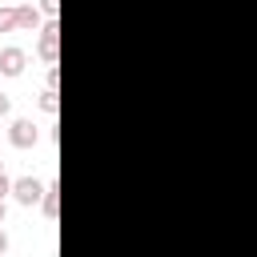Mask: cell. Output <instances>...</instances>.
I'll return each mask as SVG.
<instances>
[{"label": "cell", "mask_w": 257, "mask_h": 257, "mask_svg": "<svg viewBox=\"0 0 257 257\" xmlns=\"http://www.w3.org/2000/svg\"><path fill=\"white\" fill-rule=\"evenodd\" d=\"M0 173H4V161H0Z\"/></svg>", "instance_id": "15"}, {"label": "cell", "mask_w": 257, "mask_h": 257, "mask_svg": "<svg viewBox=\"0 0 257 257\" xmlns=\"http://www.w3.org/2000/svg\"><path fill=\"white\" fill-rule=\"evenodd\" d=\"M40 12H44V16H52V20H56V12H60V0H40Z\"/></svg>", "instance_id": "9"}, {"label": "cell", "mask_w": 257, "mask_h": 257, "mask_svg": "<svg viewBox=\"0 0 257 257\" xmlns=\"http://www.w3.org/2000/svg\"><path fill=\"white\" fill-rule=\"evenodd\" d=\"M56 96H60L56 88H44V92H40V108H44L48 116H56V112H60V100H56Z\"/></svg>", "instance_id": "6"}, {"label": "cell", "mask_w": 257, "mask_h": 257, "mask_svg": "<svg viewBox=\"0 0 257 257\" xmlns=\"http://www.w3.org/2000/svg\"><path fill=\"white\" fill-rule=\"evenodd\" d=\"M0 221H4V201H0Z\"/></svg>", "instance_id": "14"}, {"label": "cell", "mask_w": 257, "mask_h": 257, "mask_svg": "<svg viewBox=\"0 0 257 257\" xmlns=\"http://www.w3.org/2000/svg\"><path fill=\"white\" fill-rule=\"evenodd\" d=\"M36 137H40V128L32 124V116H16V120L8 124V145H12V149H32Z\"/></svg>", "instance_id": "1"}, {"label": "cell", "mask_w": 257, "mask_h": 257, "mask_svg": "<svg viewBox=\"0 0 257 257\" xmlns=\"http://www.w3.org/2000/svg\"><path fill=\"white\" fill-rule=\"evenodd\" d=\"M56 40H60V24L48 20V24L40 28V40H36V48H40V56H44L48 64H56Z\"/></svg>", "instance_id": "4"}, {"label": "cell", "mask_w": 257, "mask_h": 257, "mask_svg": "<svg viewBox=\"0 0 257 257\" xmlns=\"http://www.w3.org/2000/svg\"><path fill=\"white\" fill-rule=\"evenodd\" d=\"M8 112H12V100H8L4 92H0V116H8Z\"/></svg>", "instance_id": "12"}, {"label": "cell", "mask_w": 257, "mask_h": 257, "mask_svg": "<svg viewBox=\"0 0 257 257\" xmlns=\"http://www.w3.org/2000/svg\"><path fill=\"white\" fill-rule=\"evenodd\" d=\"M44 193H48V185L36 181V177H16V181H12V197H16L20 205H40Z\"/></svg>", "instance_id": "2"}, {"label": "cell", "mask_w": 257, "mask_h": 257, "mask_svg": "<svg viewBox=\"0 0 257 257\" xmlns=\"http://www.w3.org/2000/svg\"><path fill=\"white\" fill-rule=\"evenodd\" d=\"M16 28L20 32H36L40 28V8L36 4H20L16 8Z\"/></svg>", "instance_id": "5"}, {"label": "cell", "mask_w": 257, "mask_h": 257, "mask_svg": "<svg viewBox=\"0 0 257 257\" xmlns=\"http://www.w3.org/2000/svg\"><path fill=\"white\" fill-rule=\"evenodd\" d=\"M24 64H28V52H24V48H16V44L0 48V72H4V76H20Z\"/></svg>", "instance_id": "3"}, {"label": "cell", "mask_w": 257, "mask_h": 257, "mask_svg": "<svg viewBox=\"0 0 257 257\" xmlns=\"http://www.w3.org/2000/svg\"><path fill=\"white\" fill-rule=\"evenodd\" d=\"M56 193H60V189L48 185V193H44V201H40V205H44V217H56Z\"/></svg>", "instance_id": "8"}, {"label": "cell", "mask_w": 257, "mask_h": 257, "mask_svg": "<svg viewBox=\"0 0 257 257\" xmlns=\"http://www.w3.org/2000/svg\"><path fill=\"white\" fill-rule=\"evenodd\" d=\"M0 32H16V8L0 4Z\"/></svg>", "instance_id": "7"}, {"label": "cell", "mask_w": 257, "mask_h": 257, "mask_svg": "<svg viewBox=\"0 0 257 257\" xmlns=\"http://www.w3.org/2000/svg\"><path fill=\"white\" fill-rule=\"evenodd\" d=\"M44 80H48V88H56V80H60V68H56V64H48V76H44Z\"/></svg>", "instance_id": "10"}, {"label": "cell", "mask_w": 257, "mask_h": 257, "mask_svg": "<svg viewBox=\"0 0 257 257\" xmlns=\"http://www.w3.org/2000/svg\"><path fill=\"white\" fill-rule=\"evenodd\" d=\"M4 249H8V233L0 229V257H4Z\"/></svg>", "instance_id": "13"}, {"label": "cell", "mask_w": 257, "mask_h": 257, "mask_svg": "<svg viewBox=\"0 0 257 257\" xmlns=\"http://www.w3.org/2000/svg\"><path fill=\"white\" fill-rule=\"evenodd\" d=\"M12 193V181H8V173H0V201Z\"/></svg>", "instance_id": "11"}]
</instances>
